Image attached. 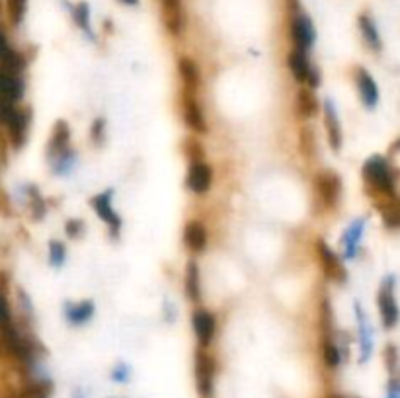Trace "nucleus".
Returning a JSON list of instances; mask_svg holds the SVG:
<instances>
[{"mask_svg":"<svg viewBox=\"0 0 400 398\" xmlns=\"http://www.w3.org/2000/svg\"><path fill=\"white\" fill-rule=\"evenodd\" d=\"M193 332H195V336L200 340V344L205 348V346H209L211 340L215 336V328H217V322H215V317L207 312V310L198 309L193 312Z\"/></svg>","mask_w":400,"mask_h":398,"instance_id":"nucleus-12","label":"nucleus"},{"mask_svg":"<svg viewBox=\"0 0 400 398\" xmlns=\"http://www.w3.org/2000/svg\"><path fill=\"white\" fill-rule=\"evenodd\" d=\"M69 141H70V129L67 125V121L59 120L53 125V133H51L49 145H47V152L49 159L55 160L63 157L65 152H69Z\"/></svg>","mask_w":400,"mask_h":398,"instance_id":"nucleus-13","label":"nucleus"},{"mask_svg":"<svg viewBox=\"0 0 400 398\" xmlns=\"http://www.w3.org/2000/svg\"><path fill=\"white\" fill-rule=\"evenodd\" d=\"M363 180L371 189V193H375L377 199L389 201L397 199V184H394V174L390 168L389 160L385 157H371L363 164Z\"/></svg>","mask_w":400,"mask_h":398,"instance_id":"nucleus-1","label":"nucleus"},{"mask_svg":"<svg viewBox=\"0 0 400 398\" xmlns=\"http://www.w3.org/2000/svg\"><path fill=\"white\" fill-rule=\"evenodd\" d=\"M322 113H324V125H326V133H328V143H330L332 150L342 149V127L338 113L334 110V104L330 98H326L322 102Z\"/></svg>","mask_w":400,"mask_h":398,"instance_id":"nucleus-11","label":"nucleus"},{"mask_svg":"<svg viewBox=\"0 0 400 398\" xmlns=\"http://www.w3.org/2000/svg\"><path fill=\"white\" fill-rule=\"evenodd\" d=\"M291 35H293V41H295V49L307 51L312 47L314 43V28H312V22H310L309 16H295V20L291 24Z\"/></svg>","mask_w":400,"mask_h":398,"instance_id":"nucleus-10","label":"nucleus"},{"mask_svg":"<svg viewBox=\"0 0 400 398\" xmlns=\"http://www.w3.org/2000/svg\"><path fill=\"white\" fill-rule=\"evenodd\" d=\"M213 377H215V363L203 349H200L195 353V383L203 397H211Z\"/></svg>","mask_w":400,"mask_h":398,"instance_id":"nucleus-7","label":"nucleus"},{"mask_svg":"<svg viewBox=\"0 0 400 398\" xmlns=\"http://www.w3.org/2000/svg\"><path fill=\"white\" fill-rule=\"evenodd\" d=\"M178 70H180V77L182 82H184V86L190 90H195L200 86V69H198V65L190 59V57H180L178 59Z\"/></svg>","mask_w":400,"mask_h":398,"instance_id":"nucleus-20","label":"nucleus"},{"mask_svg":"<svg viewBox=\"0 0 400 398\" xmlns=\"http://www.w3.org/2000/svg\"><path fill=\"white\" fill-rule=\"evenodd\" d=\"M297 108H299V113L305 118V120H310L317 116L319 111V100L314 96L312 88H303L297 96Z\"/></svg>","mask_w":400,"mask_h":398,"instance_id":"nucleus-22","label":"nucleus"},{"mask_svg":"<svg viewBox=\"0 0 400 398\" xmlns=\"http://www.w3.org/2000/svg\"><path fill=\"white\" fill-rule=\"evenodd\" d=\"M355 80H358L361 102L365 104L367 110H375V106L379 104V86H377L375 79L371 77L367 70L360 67V69H358V74H355Z\"/></svg>","mask_w":400,"mask_h":398,"instance_id":"nucleus-14","label":"nucleus"},{"mask_svg":"<svg viewBox=\"0 0 400 398\" xmlns=\"http://www.w3.org/2000/svg\"><path fill=\"white\" fill-rule=\"evenodd\" d=\"M123 4H129V6H135V4H139V0H121Z\"/></svg>","mask_w":400,"mask_h":398,"instance_id":"nucleus-38","label":"nucleus"},{"mask_svg":"<svg viewBox=\"0 0 400 398\" xmlns=\"http://www.w3.org/2000/svg\"><path fill=\"white\" fill-rule=\"evenodd\" d=\"M317 252H319L320 268L324 271V276L328 279H332V281H340V283H344L346 278H348V273H346V268H344L342 260L332 252L330 246H328L324 240H319V242H317Z\"/></svg>","mask_w":400,"mask_h":398,"instance_id":"nucleus-4","label":"nucleus"},{"mask_svg":"<svg viewBox=\"0 0 400 398\" xmlns=\"http://www.w3.org/2000/svg\"><path fill=\"white\" fill-rule=\"evenodd\" d=\"M184 149L188 152L191 162H198V160H203V147H201L198 139H190L184 143Z\"/></svg>","mask_w":400,"mask_h":398,"instance_id":"nucleus-30","label":"nucleus"},{"mask_svg":"<svg viewBox=\"0 0 400 398\" xmlns=\"http://www.w3.org/2000/svg\"><path fill=\"white\" fill-rule=\"evenodd\" d=\"M360 30L363 33V40H365V43L369 45L371 49L381 51L379 30H377V26H375V22H373L371 16H367V14L360 16Z\"/></svg>","mask_w":400,"mask_h":398,"instance_id":"nucleus-23","label":"nucleus"},{"mask_svg":"<svg viewBox=\"0 0 400 398\" xmlns=\"http://www.w3.org/2000/svg\"><path fill=\"white\" fill-rule=\"evenodd\" d=\"M397 359H399V356H397V346H387V349H385V361H387V367H389L390 373H394L397 371Z\"/></svg>","mask_w":400,"mask_h":398,"instance_id":"nucleus-33","label":"nucleus"},{"mask_svg":"<svg viewBox=\"0 0 400 398\" xmlns=\"http://www.w3.org/2000/svg\"><path fill=\"white\" fill-rule=\"evenodd\" d=\"M8 322H12L10 305H8V298L4 295V291L0 289V326H2V324H8Z\"/></svg>","mask_w":400,"mask_h":398,"instance_id":"nucleus-32","label":"nucleus"},{"mask_svg":"<svg viewBox=\"0 0 400 398\" xmlns=\"http://www.w3.org/2000/svg\"><path fill=\"white\" fill-rule=\"evenodd\" d=\"M51 390H53V387H51L49 381H38V383H31L24 388L20 398H49Z\"/></svg>","mask_w":400,"mask_h":398,"instance_id":"nucleus-25","label":"nucleus"},{"mask_svg":"<svg viewBox=\"0 0 400 398\" xmlns=\"http://www.w3.org/2000/svg\"><path fill=\"white\" fill-rule=\"evenodd\" d=\"M111 198H113V191H111V189L102 191V193H98L96 198L92 199V207L96 211V215L110 227L111 232L118 234V230L121 229V219L120 215L115 213V209H113Z\"/></svg>","mask_w":400,"mask_h":398,"instance_id":"nucleus-6","label":"nucleus"},{"mask_svg":"<svg viewBox=\"0 0 400 398\" xmlns=\"http://www.w3.org/2000/svg\"><path fill=\"white\" fill-rule=\"evenodd\" d=\"M394 276L385 278V281L381 283L379 289V312H381V322L385 328L392 330L399 322V305H397V297H394Z\"/></svg>","mask_w":400,"mask_h":398,"instance_id":"nucleus-2","label":"nucleus"},{"mask_svg":"<svg viewBox=\"0 0 400 398\" xmlns=\"http://www.w3.org/2000/svg\"><path fill=\"white\" fill-rule=\"evenodd\" d=\"M387 398H400V388L397 379H392L389 383V395H387Z\"/></svg>","mask_w":400,"mask_h":398,"instance_id":"nucleus-37","label":"nucleus"},{"mask_svg":"<svg viewBox=\"0 0 400 398\" xmlns=\"http://www.w3.org/2000/svg\"><path fill=\"white\" fill-rule=\"evenodd\" d=\"M82 230H84V223L80 219H72L67 223V234H69L70 239H79L80 234H82Z\"/></svg>","mask_w":400,"mask_h":398,"instance_id":"nucleus-34","label":"nucleus"},{"mask_svg":"<svg viewBox=\"0 0 400 398\" xmlns=\"http://www.w3.org/2000/svg\"><path fill=\"white\" fill-rule=\"evenodd\" d=\"M322 358H324V361H326V365L328 367H338L340 365V349H338V346L332 342V338H324V346H322Z\"/></svg>","mask_w":400,"mask_h":398,"instance_id":"nucleus-26","label":"nucleus"},{"mask_svg":"<svg viewBox=\"0 0 400 398\" xmlns=\"http://www.w3.org/2000/svg\"><path fill=\"white\" fill-rule=\"evenodd\" d=\"M184 120H186V125H188L191 131H195V133H200V135L207 131L205 116H203L200 102L195 98H191L190 94L184 96Z\"/></svg>","mask_w":400,"mask_h":398,"instance_id":"nucleus-15","label":"nucleus"},{"mask_svg":"<svg viewBox=\"0 0 400 398\" xmlns=\"http://www.w3.org/2000/svg\"><path fill=\"white\" fill-rule=\"evenodd\" d=\"M287 65H289L291 72L297 82H307L309 88H317L319 86V70L314 69L307 59V53L299 49H293L287 55Z\"/></svg>","mask_w":400,"mask_h":398,"instance_id":"nucleus-3","label":"nucleus"},{"mask_svg":"<svg viewBox=\"0 0 400 398\" xmlns=\"http://www.w3.org/2000/svg\"><path fill=\"white\" fill-rule=\"evenodd\" d=\"M111 377H113V381H120V383H125V381L129 379V367L121 363V365H118V367L113 369Z\"/></svg>","mask_w":400,"mask_h":398,"instance_id":"nucleus-36","label":"nucleus"},{"mask_svg":"<svg viewBox=\"0 0 400 398\" xmlns=\"http://www.w3.org/2000/svg\"><path fill=\"white\" fill-rule=\"evenodd\" d=\"M26 4L28 0H6V10H8V18L14 26H18L26 14Z\"/></svg>","mask_w":400,"mask_h":398,"instance_id":"nucleus-28","label":"nucleus"},{"mask_svg":"<svg viewBox=\"0 0 400 398\" xmlns=\"http://www.w3.org/2000/svg\"><path fill=\"white\" fill-rule=\"evenodd\" d=\"M381 213H383V221L389 229H399L400 225V211L397 199H389L385 201V207H381Z\"/></svg>","mask_w":400,"mask_h":398,"instance_id":"nucleus-24","label":"nucleus"},{"mask_svg":"<svg viewBox=\"0 0 400 398\" xmlns=\"http://www.w3.org/2000/svg\"><path fill=\"white\" fill-rule=\"evenodd\" d=\"M355 317H358V322H360V344H361V361H367L373 353V332H371V326L365 315H363V309H361L360 303H355Z\"/></svg>","mask_w":400,"mask_h":398,"instance_id":"nucleus-19","label":"nucleus"},{"mask_svg":"<svg viewBox=\"0 0 400 398\" xmlns=\"http://www.w3.org/2000/svg\"><path fill=\"white\" fill-rule=\"evenodd\" d=\"M72 16H74V20H77L80 28L86 31L90 38H94L90 30V10H88V4H86V2H80L79 6L72 10Z\"/></svg>","mask_w":400,"mask_h":398,"instance_id":"nucleus-27","label":"nucleus"},{"mask_svg":"<svg viewBox=\"0 0 400 398\" xmlns=\"http://www.w3.org/2000/svg\"><path fill=\"white\" fill-rule=\"evenodd\" d=\"M160 18L172 35H180L184 30V8L182 0H160Z\"/></svg>","mask_w":400,"mask_h":398,"instance_id":"nucleus-8","label":"nucleus"},{"mask_svg":"<svg viewBox=\"0 0 400 398\" xmlns=\"http://www.w3.org/2000/svg\"><path fill=\"white\" fill-rule=\"evenodd\" d=\"M94 317V301H80L65 305V319L72 326H82Z\"/></svg>","mask_w":400,"mask_h":398,"instance_id":"nucleus-16","label":"nucleus"},{"mask_svg":"<svg viewBox=\"0 0 400 398\" xmlns=\"http://www.w3.org/2000/svg\"><path fill=\"white\" fill-rule=\"evenodd\" d=\"M104 127H106V121L102 120H96L94 121V125H92V137H94V143L96 145H100L102 143V137H104Z\"/></svg>","mask_w":400,"mask_h":398,"instance_id":"nucleus-35","label":"nucleus"},{"mask_svg":"<svg viewBox=\"0 0 400 398\" xmlns=\"http://www.w3.org/2000/svg\"><path fill=\"white\" fill-rule=\"evenodd\" d=\"M211 180H213V172H211V166L203 160H198V162H191L190 170H188V188L193 191V193H207L211 188Z\"/></svg>","mask_w":400,"mask_h":398,"instance_id":"nucleus-9","label":"nucleus"},{"mask_svg":"<svg viewBox=\"0 0 400 398\" xmlns=\"http://www.w3.org/2000/svg\"><path fill=\"white\" fill-rule=\"evenodd\" d=\"M65 258H67V248H65V244H63V242H59V240H51L49 242L51 266L61 268V266L65 264Z\"/></svg>","mask_w":400,"mask_h":398,"instance_id":"nucleus-29","label":"nucleus"},{"mask_svg":"<svg viewBox=\"0 0 400 398\" xmlns=\"http://www.w3.org/2000/svg\"><path fill=\"white\" fill-rule=\"evenodd\" d=\"M184 242L191 252H203L207 246V230L200 221H190L184 229Z\"/></svg>","mask_w":400,"mask_h":398,"instance_id":"nucleus-17","label":"nucleus"},{"mask_svg":"<svg viewBox=\"0 0 400 398\" xmlns=\"http://www.w3.org/2000/svg\"><path fill=\"white\" fill-rule=\"evenodd\" d=\"M0 14H2V2H0Z\"/></svg>","mask_w":400,"mask_h":398,"instance_id":"nucleus-39","label":"nucleus"},{"mask_svg":"<svg viewBox=\"0 0 400 398\" xmlns=\"http://www.w3.org/2000/svg\"><path fill=\"white\" fill-rule=\"evenodd\" d=\"M30 193H31V209H33V215H35V219H41L43 213H45L43 198L38 193V189L35 188H30Z\"/></svg>","mask_w":400,"mask_h":398,"instance_id":"nucleus-31","label":"nucleus"},{"mask_svg":"<svg viewBox=\"0 0 400 398\" xmlns=\"http://www.w3.org/2000/svg\"><path fill=\"white\" fill-rule=\"evenodd\" d=\"M363 229H365V219H355L351 223L346 234H344V246H346V252L344 256L346 260H351L358 256V248H360L361 237H363Z\"/></svg>","mask_w":400,"mask_h":398,"instance_id":"nucleus-18","label":"nucleus"},{"mask_svg":"<svg viewBox=\"0 0 400 398\" xmlns=\"http://www.w3.org/2000/svg\"><path fill=\"white\" fill-rule=\"evenodd\" d=\"M317 191H319V198L322 201L324 207H334L336 201L340 198L342 191V180L340 176L332 174V172H322L317 176Z\"/></svg>","mask_w":400,"mask_h":398,"instance_id":"nucleus-5","label":"nucleus"},{"mask_svg":"<svg viewBox=\"0 0 400 398\" xmlns=\"http://www.w3.org/2000/svg\"><path fill=\"white\" fill-rule=\"evenodd\" d=\"M186 293L191 303H200L201 285H200V266L198 262H190L186 269Z\"/></svg>","mask_w":400,"mask_h":398,"instance_id":"nucleus-21","label":"nucleus"}]
</instances>
